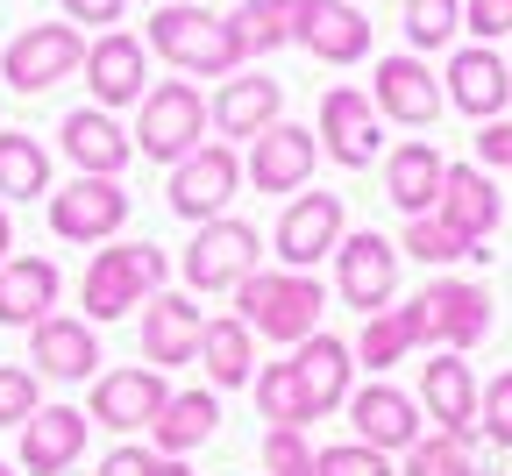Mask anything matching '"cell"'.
<instances>
[{"label":"cell","instance_id":"cell-1","mask_svg":"<svg viewBox=\"0 0 512 476\" xmlns=\"http://www.w3.org/2000/svg\"><path fill=\"white\" fill-rule=\"evenodd\" d=\"M143 43H150L164 64L192 72V79H235L242 64H249L235 22L214 15V8H185V0H164V8H150V36H143Z\"/></svg>","mask_w":512,"mask_h":476},{"label":"cell","instance_id":"cell-2","mask_svg":"<svg viewBox=\"0 0 512 476\" xmlns=\"http://www.w3.org/2000/svg\"><path fill=\"white\" fill-rule=\"evenodd\" d=\"M235 320H249V334H271V342H306L320 334V313H328V292L313 285V270H249L235 285Z\"/></svg>","mask_w":512,"mask_h":476},{"label":"cell","instance_id":"cell-3","mask_svg":"<svg viewBox=\"0 0 512 476\" xmlns=\"http://www.w3.org/2000/svg\"><path fill=\"white\" fill-rule=\"evenodd\" d=\"M164 249L157 242H114V249H100L93 263H86V285H79V299H86V320H121V313H136V306H150L157 292H164Z\"/></svg>","mask_w":512,"mask_h":476},{"label":"cell","instance_id":"cell-4","mask_svg":"<svg viewBox=\"0 0 512 476\" xmlns=\"http://www.w3.org/2000/svg\"><path fill=\"white\" fill-rule=\"evenodd\" d=\"M399 313H406L413 349H456L463 356V349H477L484 334H491V292L484 285H463V278H434Z\"/></svg>","mask_w":512,"mask_h":476},{"label":"cell","instance_id":"cell-5","mask_svg":"<svg viewBox=\"0 0 512 476\" xmlns=\"http://www.w3.org/2000/svg\"><path fill=\"white\" fill-rule=\"evenodd\" d=\"M207 93L192 86V79H164V86H150L143 93V107H136V150L150 157V164H185L192 150L207 143Z\"/></svg>","mask_w":512,"mask_h":476},{"label":"cell","instance_id":"cell-6","mask_svg":"<svg viewBox=\"0 0 512 476\" xmlns=\"http://www.w3.org/2000/svg\"><path fill=\"white\" fill-rule=\"evenodd\" d=\"M86 64V36H79V22H36V29H22L8 50H0V79H8L15 93H50V86H64Z\"/></svg>","mask_w":512,"mask_h":476},{"label":"cell","instance_id":"cell-7","mask_svg":"<svg viewBox=\"0 0 512 476\" xmlns=\"http://www.w3.org/2000/svg\"><path fill=\"white\" fill-rule=\"evenodd\" d=\"M235 185H242V157H235L228 143H200L185 164H171L164 199H171V214H178V221L200 228V221H221V214H228Z\"/></svg>","mask_w":512,"mask_h":476},{"label":"cell","instance_id":"cell-8","mask_svg":"<svg viewBox=\"0 0 512 476\" xmlns=\"http://www.w3.org/2000/svg\"><path fill=\"white\" fill-rule=\"evenodd\" d=\"M128 221V192L121 178H72V185H50V235L57 242H114Z\"/></svg>","mask_w":512,"mask_h":476},{"label":"cell","instance_id":"cell-9","mask_svg":"<svg viewBox=\"0 0 512 476\" xmlns=\"http://www.w3.org/2000/svg\"><path fill=\"white\" fill-rule=\"evenodd\" d=\"M256 256H264V242H256L249 221H235V214L200 221V235L185 242V285L192 292H235L256 270Z\"/></svg>","mask_w":512,"mask_h":476},{"label":"cell","instance_id":"cell-10","mask_svg":"<svg viewBox=\"0 0 512 476\" xmlns=\"http://www.w3.org/2000/svg\"><path fill=\"white\" fill-rule=\"evenodd\" d=\"M86 86H93V107H143L150 93V43L143 36H128V29H100L86 43Z\"/></svg>","mask_w":512,"mask_h":476},{"label":"cell","instance_id":"cell-11","mask_svg":"<svg viewBox=\"0 0 512 476\" xmlns=\"http://www.w3.org/2000/svg\"><path fill=\"white\" fill-rule=\"evenodd\" d=\"M320 150H328L342 171H363V164H377V150H384V114H377V100L370 93H356V86H328L320 93Z\"/></svg>","mask_w":512,"mask_h":476},{"label":"cell","instance_id":"cell-12","mask_svg":"<svg viewBox=\"0 0 512 476\" xmlns=\"http://www.w3.org/2000/svg\"><path fill=\"white\" fill-rule=\"evenodd\" d=\"M164 405H171L164 370H150V363H128V370L93 377V405H86V420H100L107 434H136V427H157V413H164Z\"/></svg>","mask_w":512,"mask_h":476},{"label":"cell","instance_id":"cell-13","mask_svg":"<svg viewBox=\"0 0 512 476\" xmlns=\"http://www.w3.org/2000/svg\"><path fill=\"white\" fill-rule=\"evenodd\" d=\"M313 164H320V135H313V128H299V121H271V128L249 143L242 178H249L256 192H306Z\"/></svg>","mask_w":512,"mask_h":476},{"label":"cell","instance_id":"cell-14","mask_svg":"<svg viewBox=\"0 0 512 476\" xmlns=\"http://www.w3.org/2000/svg\"><path fill=\"white\" fill-rule=\"evenodd\" d=\"M335 292L370 320V313H384L392 306V292H399V249L384 242V235H349L342 249H335Z\"/></svg>","mask_w":512,"mask_h":476},{"label":"cell","instance_id":"cell-15","mask_svg":"<svg viewBox=\"0 0 512 476\" xmlns=\"http://www.w3.org/2000/svg\"><path fill=\"white\" fill-rule=\"evenodd\" d=\"M335 249H342V199L335 192H292V207L278 214V263L313 270Z\"/></svg>","mask_w":512,"mask_h":476},{"label":"cell","instance_id":"cell-16","mask_svg":"<svg viewBox=\"0 0 512 476\" xmlns=\"http://www.w3.org/2000/svg\"><path fill=\"white\" fill-rule=\"evenodd\" d=\"M441 93H448V107H463L470 121H498L505 100H512V64H505L491 43H470V50L448 57Z\"/></svg>","mask_w":512,"mask_h":476},{"label":"cell","instance_id":"cell-17","mask_svg":"<svg viewBox=\"0 0 512 476\" xmlns=\"http://www.w3.org/2000/svg\"><path fill=\"white\" fill-rule=\"evenodd\" d=\"M370 100H377V114L384 121H399V128H427L441 107H448V93H441V79L427 72L420 57H377V79H370Z\"/></svg>","mask_w":512,"mask_h":476},{"label":"cell","instance_id":"cell-18","mask_svg":"<svg viewBox=\"0 0 512 476\" xmlns=\"http://www.w3.org/2000/svg\"><path fill=\"white\" fill-rule=\"evenodd\" d=\"M278 114H285V86L264 79V72H235L207 100V121H214V135H228V143H256Z\"/></svg>","mask_w":512,"mask_h":476},{"label":"cell","instance_id":"cell-19","mask_svg":"<svg viewBox=\"0 0 512 476\" xmlns=\"http://www.w3.org/2000/svg\"><path fill=\"white\" fill-rule=\"evenodd\" d=\"M420 405H427V420H434L441 434H456V441L477 434L484 391H477V377H470V363H463L456 349H434V363L420 370Z\"/></svg>","mask_w":512,"mask_h":476},{"label":"cell","instance_id":"cell-20","mask_svg":"<svg viewBox=\"0 0 512 476\" xmlns=\"http://www.w3.org/2000/svg\"><path fill=\"white\" fill-rule=\"evenodd\" d=\"M86 434H93V420L79 405H36L22 420V469L29 476H64L86 455Z\"/></svg>","mask_w":512,"mask_h":476},{"label":"cell","instance_id":"cell-21","mask_svg":"<svg viewBox=\"0 0 512 476\" xmlns=\"http://www.w3.org/2000/svg\"><path fill=\"white\" fill-rule=\"evenodd\" d=\"M57 135H64V157H72L86 178H121L128 157H136V135H128L107 107H72Z\"/></svg>","mask_w":512,"mask_h":476},{"label":"cell","instance_id":"cell-22","mask_svg":"<svg viewBox=\"0 0 512 476\" xmlns=\"http://www.w3.org/2000/svg\"><path fill=\"white\" fill-rule=\"evenodd\" d=\"M349 420H356V441L377 448V455H406L420 441V405L399 384H363L349 398Z\"/></svg>","mask_w":512,"mask_h":476},{"label":"cell","instance_id":"cell-23","mask_svg":"<svg viewBox=\"0 0 512 476\" xmlns=\"http://www.w3.org/2000/svg\"><path fill=\"white\" fill-rule=\"evenodd\" d=\"M29 363L57 384H86L100 370V342H93V320H72V313H50L29 327Z\"/></svg>","mask_w":512,"mask_h":476},{"label":"cell","instance_id":"cell-24","mask_svg":"<svg viewBox=\"0 0 512 476\" xmlns=\"http://www.w3.org/2000/svg\"><path fill=\"white\" fill-rule=\"evenodd\" d=\"M200 342H207V313L192 306L185 292H157V299L143 306V356H150L157 370L200 363Z\"/></svg>","mask_w":512,"mask_h":476},{"label":"cell","instance_id":"cell-25","mask_svg":"<svg viewBox=\"0 0 512 476\" xmlns=\"http://www.w3.org/2000/svg\"><path fill=\"white\" fill-rule=\"evenodd\" d=\"M434 214L456 228V235H470V242H484V235H498V185L477 171V164H448L441 171V199H434Z\"/></svg>","mask_w":512,"mask_h":476},{"label":"cell","instance_id":"cell-26","mask_svg":"<svg viewBox=\"0 0 512 476\" xmlns=\"http://www.w3.org/2000/svg\"><path fill=\"white\" fill-rule=\"evenodd\" d=\"M64 278H57V263L50 256H8L0 263V327H36L50 320Z\"/></svg>","mask_w":512,"mask_h":476},{"label":"cell","instance_id":"cell-27","mask_svg":"<svg viewBox=\"0 0 512 476\" xmlns=\"http://www.w3.org/2000/svg\"><path fill=\"white\" fill-rule=\"evenodd\" d=\"M299 43H306L320 64H363V57H370V15H356L349 0H313Z\"/></svg>","mask_w":512,"mask_h":476},{"label":"cell","instance_id":"cell-28","mask_svg":"<svg viewBox=\"0 0 512 476\" xmlns=\"http://www.w3.org/2000/svg\"><path fill=\"white\" fill-rule=\"evenodd\" d=\"M441 157L427 150V143H399L392 157H384V199L406 214V221H420V214H434V199H441Z\"/></svg>","mask_w":512,"mask_h":476},{"label":"cell","instance_id":"cell-29","mask_svg":"<svg viewBox=\"0 0 512 476\" xmlns=\"http://www.w3.org/2000/svg\"><path fill=\"white\" fill-rule=\"evenodd\" d=\"M292 370H299V384H306V405H313V420L320 413H335V405L349 398V342H335V334H306L299 342V356H292Z\"/></svg>","mask_w":512,"mask_h":476},{"label":"cell","instance_id":"cell-30","mask_svg":"<svg viewBox=\"0 0 512 476\" xmlns=\"http://www.w3.org/2000/svg\"><path fill=\"white\" fill-rule=\"evenodd\" d=\"M200 370L214 377V391H242L256 384V334L249 320H207V342H200Z\"/></svg>","mask_w":512,"mask_h":476},{"label":"cell","instance_id":"cell-31","mask_svg":"<svg viewBox=\"0 0 512 476\" xmlns=\"http://www.w3.org/2000/svg\"><path fill=\"white\" fill-rule=\"evenodd\" d=\"M306 8H313V0H242L228 22H235V36H242V50H249V57H271V50L299 43Z\"/></svg>","mask_w":512,"mask_h":476},{"label":"cell","instance_id":"cell-32","mask_svg":"<svg viewBox=\"0 0 512 476\" xmlns=\"http://www.w3.org/2000/svg\"><path fill=\"white\" fill-rule=\"evenodd\" d=\"M214 427H221V398L214 391H171V405L157 413V448L164 455H192L200 441H214Z\"/></svg>","mask_w":512,"mask_h":476},{"label":"cell","instance_id":"cell-33","mask_svg":"<svg viewBox=\"0 0 512 476\" xmlns=\"http://www.w3.org/2000/svg\"><path fill=\"white\" fill-rule=\"evenodd\" d=\"M50 192V150L22 128H0V199H43Z\"/></svg>","mask_w":512,"mask_h":476},{"label":"cell","instance_id":"cell-34","mask_svg":"<svg viewBox=\"0 0 512 476\" xmlns=\"http://www.w3.org/2000/svg\"><path fill=\"white\" fill-rule=\"evenodd\" d=\"M256 413H264L271 427H306V420H313L306 384H299L292 363H264V370H256Z\"/></svg>","mask_w":512,"mask_h":476},{"label":"cell","instance_id":"cell-35","mask_svg":"<svg viewBox=\"0 0 512 476\" xmlns=\"http://www.w3.org/2000/svg\"><path fill=\"white\" fill-rule=\"evenodd\" d=\"M406 349H413V334H406V313H399V306H384V313H370V320H363L356 363H363V370H392Z\"/></svg>","mask_w":512,"mask_h":476},{"label":"cell","instance_id":"cell-36","mask_svg":"<svg viewBox=\"0 0 512 476\" xmlns=\"http://www.w3.org/2000/svg\"><path fill=\"white\" fill-rule=\"evenodd\" d=\"M463 29V0H406V43L413 50H441Z\"/></svg>","mask_w":512,"mask_h":476},{"label":"cell","instance_id":"cell-37","mask_svg":"<svg viewBox=\"0 0 512 476\" xmlns=\"http://www.w3.org/2000/svg\"><path fill=\"white\" fill-rule=\"evenodd\" d=\"M406 256H420V263H456V256H484L470 235H456L441 214H420V221H406Z\"/></svg>","mask_w":512,"mask_h":476},{"label":"cell","instance_id":"cell-38","mask_svg":"<svg viewBox=\"0 0 512 476\" xmlns=\"http://www.w3.org/2000/svg\"><path fill=\"white\" fill-rule=\"evenodd\" d=\"M406 476H470V441H456V434H420L413 448H406Z\"/></svg>","mask_w":512,"mask_h":476},{"label":"cell","instance_id":"cell-39","mask_svg":"<svg viewBox=\"0 0 512 476\" xmlns=\"http://www.w3.org/2000/svg\"><path fill=\"white\" fill-rule=\"evenodd\" d=\"M313 448H306V427H271L264 434V476H313Z\"/></svg>","mask_w":512,"mask_h":476},{"label":"cell","instance_id":"cell-40","mask_svg":"<svg viewBox=\"0 0 512 476\" xmlns=\"http://www.w3.org/2000/svg\"><path fill=\"white\" fill-rule=\"evenodd\" d=\"M36 370H22V363H0V427H22L29 413H36Z\"/></svg>","mask_w":512,"mask_h":476},{"label":"cell","instance_id":"cell-41","mask_svg":"<svg viewBox=\"0 0 512 476\" xmlns=\"http://www.w3.org/2000/svg\"><path fill=\"white\" fill-rule=\"evenodd\" d=\"M313 476H392V462L377 448H363V441H342V448H320Z\"/></svg>","mask_w":512,"mask_h":476},{"label":"cell","instance_id":"cell-42","mask_svg":"<svg viewBox=\"0 0 512 476\" xmlns=\"http://www.w3.org/2000/svg\"><path fill=\"white\" fill-rule=\"evenodd\" d=\"M477 420H484V434H491L498 448H512V370H498V377L484 384V405H477Z\"/></svg>","mask_w":512,"mask_h":476},{"label":"cell","instance_id":"cell-43","mask_svg":"<svg viewBox=\"0 0 512 476\" xmlns=\"http://www.w3.org/2000/svg\"><path fill=\"white\" fill-rule=\"evenodd\" d=\"M463 29H470L477 43L512 36V0H463Z\"/></svg>","mask_w":512,"mask_h":476},{"label":"cell","instance_id":"cell-44","mask_svg":"<svg viewBox=\"0 0 512 476\" xmlns=\"http://www.w3.org/2000/svg\"><path fill=\"white\" fill-rule=\"evenodd\" d=\"M57 8H64V22H93V29H114L128 0H57Z\"/></svg>","mask_w":512,"mask_h":476},{"label":"cell","instance_id":"cell-45","mask_svg":"<svg viewBox=\"0 0 512 476\" xmlns=\"http://www.w3.org/2000/svg\"><path fill=\"white\" fill-rule=\"evenodd\" d=\"M477 157L512 171V121H484V135H477Z\"/></svg>","mask_w":512,"mask_h":476},{"label":"cell","instance_id":"cell-46","mask_svg":"<svg viewBox=\"0 0 512 476\" xmlns=\"http://www.w3.org/2000/svg\"><path fill=\"white\" fill-rule=\"evenodd\" d=\"M150 469H157L150 448H114V455L100 462V476H150Z\"/></svg>","mask_w":512,"mask_h":476},{"label":"cell","instance_id":"cell-47","mask_svg":"<svg viewBox=\"0 0 512 476\" xmlns=\"http://www.w3.org/2000/svg\"><path fill=\"white\" fill-rule=\"evenodd\" d=\"M8 249H15V221H8V207H0V263H8Z\"/></svg>","mask_w":512,"mask_h":476},{"label":"cell","instance_id":"cell-48","mask_svg":"<svg viewBox=\"0 0 512 476\" xmlns=\"http://www.w3.org/2000/svg\"><path fill=\"white\" fill-rule=\"evenodd\" d=\"M150 476H192V469H185V455H164V462H157Z\"/></svg>","mask_w":512,"mask_h":476},{"label":"cell","instance_id":"cell-49","mask_svg":"<svg viewBox=\"0 0 512 476\" xmlns=\"http://www.w3.org/2000/svg\"><path fill=\"white\" fill-rule=\"evenodd\" d=\"M470 476H498V469H470Z\"/></svg>","mask_w":512,"mask_h":476},{"label":"cell","instance_id":"cell-50","mask_svg":"<svg viewBox=\"0 0 512 476\" xmlns=\"http://www.w3.org/2000/svg\"><path fill=\"white\" fill-rule=\"evenodd\" d=\"M0 476H15V469H8V462H0Z\"/></svg>","mask_w":512,"mask_h":476},{"label":"cell","instance_id":"cell-51","mask_svg":"<svg viewBox=\"0 0 512 476\" xmlns=\"http://www.w3.org/2000/svg\"><path fill=\"white\" fill-rule=\"evenodd\" d=\"M150 8H164V0H150Z\"/></svg>","mask_w":512,"mask_h":476}]
</instances>
